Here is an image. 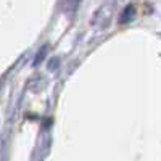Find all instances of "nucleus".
Listing matches in <instances>:
<instances>
[{"mask_svg":"<svg viewBox=\"0 0 161 161\" xmlns=\"http://www.w3.org/2000/svg\"><path fill=\"white\" fill-rule=\"evenodd\" d=\"M134 16H136V7H134V5H127V7H124L123 11H121L119 23H121V24H126V23L132 21Z\"/></svg>","mask_w":161,"mask_h":161,"instance_id":"nucleus-1","label":"nucleus"},{"mask_svg":"<svg viewBox=\"0 0 161 161\" xmlns=\"http://www.w3.org/2000/svg\"><path fill=\"white\" fill-rule=\"evenodd\" d=\"M47 50H48V45H47V44L40 47L39 53H37L36 58H34V66H37L39 63H42V60H44V58H45V55H47Z\"/></svg>","mask_w":161,"mask_h":161,"instance_id":"nucleus-2","label":"nucleus"},{"mask_svg":"<svg viewBox=\"0 0 161 161\" xmlns=\"http://www.w3.org/2000/svg\"><path fill=\"white\" fill-rule=\"evenodd\" d=\"M57 63H58V58L50 60V63H48V69H55V68H57Z\"/></svg>","mask_w":161,"mask_h":161,"instance_id":"nucleus-3","label":"nucleus"}]
</instances>
